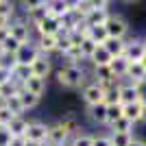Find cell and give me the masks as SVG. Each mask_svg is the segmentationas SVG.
I'll use <instances>...</instances> for the list:
<instances>
[{
	"mask_svg": "<svg viewBox=\"0 0 146 146\" xmlns=\"http://www.w3.org/2000/svg\"><path fill=\"white\" fill-rule=\"evenodd\" d=\"M46 9H48L50 15L63 18L66 13L72 11V5H70V0H46Z\"/></svg>",
	"mask_w": 146,
	"mask_h": 146,
	"instance_id": "cell-17",
	"label": "cell"
},
{
	"mask_svg": "<svg viewBox=\"0 0 146 146\" xmlns=\"http://www.w3.org/2000/svg\"><path fill=\"white\" fill-rule=\"evenodd\" d=\"M107 131H116V133H135V124H133V122H129L127 118L122 116V118H118L113 124H109Z\"/></svg>",
	"mask_w": 146,
	"mask_h": 146,
	"instance_id": "cell-26",
	"label": "cell"
},
{
	"mask_svg": "<svg viewBox=\"0 0 146 146\" xmlns=\"http://www.w3.org/2000/svg\"><path fill=\"white\" fill-rule=\"evenodd\" d=\"M22 87H24L26 92H31V94L44 98V96H46V90H48V81L39 79V76H29V79L22 83Z\"/></svg>",
	"mask_w": 146,
	"mask_h": 146,
	"instance_id": "cell-14",
	"label": "cell"
},
{
	"mask_svg": "<svg viewBox=\"0 0 146 146\" xmlns=\"http://www.w3.org/2000/svg\"><path fill=\"white\" fill-rule=\"evenodd\" d=\"M122 116L129 122H133L135 127L142 124V103H131V105H122Z\"/></svg>",
	"mask_w": 146,
	"mask_h": 146,
	"instance_id": "cell-20",
	"label": "cell"
},
{
	"mask_svg": "<svg viewBox=\"0 0 146 146\" xmlns=\"http://www.w3.org/2000/svg\"><path fill=\"white\" fill-rule=\"evenodd\" d=\"M98 46H100V44H96L94 42V39H90V37H85V39H83V42L79 44V48H81V55H83V59H90L92 55H94V52H96V48Z\"/></svg>",
	"mask_w": 146,
	"mask_h": 146,
	"instance_id": "cell-32",
	"label": "cell"
},
{
	"mask_svg": "<svg viewBox=\"0 0 146 146\" xmlns=\"http://www.w3.org/2000/svg\"><path fill=\"white\" fill-rule=\"evenodd\" d=\"M5 105L11 109L13 116H26V111H24V107H22V103H20V96H18V94H15V96H11V98H7Z\"/></svg>",
	"mask_w": 146,
	"mask_h": 146,
	"instance_id": "cell-34",
	"label": "cell"
},
{
	"mask_svg": "<svg viewBox=\"0 0 146 146\" xmlns=\"http://www.w3.org/2000/svg\"><path fill=\"white\" fill-rule=\"evenodd\" d=\"M44 146H61V144H44Z\"/></svg>",
	"mask_w": 146,
	"mask_h": 146,
	"instance_id": "cell-49",
	"label": "cell"
},
{
	"mask_svg": "<svg viewBox=\"0 0 146 146\" xmlns=\"http://www.w3.org/2000/svg\"><path fill=\"white\" fill-rule=\"evenodd\" d=\"M11 140H13L11 131H9L7 127H0V146H9V144H11Z\"/></svg>",
	"mask_w": 146,
	"mask_h": 146,
	"instance_id": "cell-41",
	"label": "cell"
},
{
	"mask_svg": "<svg viewBox=\"0 0 146 146\" xmlns=\"http://www.w3.org/2000/svg\"><path fill=\"white\" fill-rule=\"evenodd\" d=\"M79 92H81V103H83V107L98 105V103H103V98H105V90L98 85L96 81H92V79L87 81Z\"/></svg>",
	"mask_w": 146,
	"mask_h": 146,
	"instance_id": "cell-3",
	"label": "cell"
},
{
	"mask_svg": "<svg viewBox=\"0 0 146 146\" xmlns=\"http://www.w3.org/2000/svg\"><path fill=\"white\" fill-rule=\"evenodd\" d=\"M39 55H42V52L37 50L35 42H26V44H22V46L18 48V52H15V63L31 66V63H33V61H35Z\"/></svg>",
	"mask_w": 146,
	"mask_h": 146,
	"instance_id": "cell-10",
	"label": "cell"
},
{
	"mask_svg": "<svg viewBox=\"0 0 146 146\" xmlns=\"http://www.w3.org/2000/svg\"><path fill=\"white\" fill-rule=\"evenodd\" d=\"M24 146H44V144H39V142H31V140H24Z\"/></svg>",
	"mask_w": 146,
	"mask_h": 146,
	"instance_id": "cell-45",
	"label": "cell"
},
{
	"mask_svg": "<svg viewBox=\"0 0 146 146\" xmlns=\"http://www.w3.org/2000/svg\"><path fill=\"white\" fill-rule=\"evenodd\" d=\"M18 96H20V103H22V107H24L26 113H29V111H33V109H37V107H39V103H42V98L35 96V94H31V92H26L24 87L18 92Z\"/></svg>",
	"mask_w": 146,
	"mask_h": 146,
	"instance_id": "cell-22",
	"label": "cell"
},
{
	"mask_svg": "<svg viewBox=\"0 0 146 146\" xmlns=\"http://www.w3.org/2000/svg\"><path fill=\"white\" fill-rule=\"evenodd\" d=\"M109 68H111V72L116 74V79L122 81V79H124V74H127L129 61L124 59V57H113V59L109 61Z\"/></svg>",
	"mask_w": 146,
	"mask_h": 146,
	"instance_id": "cell-24",
	"label": "cell"
},
{
	"mask_svg": "<svg viewBox=\"0 0 146 146\" xmlns=\"http://www.w3.org/2000/svg\"><path fill=\"white\" fill-rule=\"evenodd\" d=\"M0 68L13 70V68H15V55H11V52H5V50H0Z\"/></svg>",
	"mask_w": 146,
	"mask_h": 146,
	"instance_id": "cell-38",
	"label": "cell"
},
{
	"mask_svg": "<svg viewBox=\"0 0 146 146\" xmlns=\"http://www.w3.org/2000/svg\"><path fill=\"white\" fill-rule=\"evenodd\" d=\"M87 37L90 39H94L96 44H105V39H107V29H105V24L100 26H87Z\"/></svg>",
	"mask_w": 146,
	"mask_h": 146,
	"instance_id": "cell-31",
	"label": "cell"
},
{
	"mask_svg": "<svg viewBox=\"0 0 146 146\" xmlns=\"http://www.w3.org/2000/svg\"><path fill=\"white\" fill-rule=\"evenodd\" d=\"M7 81H11V70L0 68V85H2V83H7Z\"/></svg>",
	"mask_w": 146,
	"mask_h": 146,
	"instance_id": "cell-42",
	"label": "cell"
},
{
	"mask_svg": "<svg viewBox=\"0 0 146 146\" xmlns=\"http://www.w3.org/2000/svg\"><path fill=\"white\" fill-rule=\"evenodd\" d=\"M79 2H83V0H79Z\"/></svg>",
	"mask_w": 146,
	"mask_h": 146,
	"instance_id": "cell-51",
	"label": "cell"
},
{
	"mask_svg": "<svg viewBox=\"0 0 146 146\" xmlns=\"http://www.w3.org/2000/svg\"><path fill=\"white\" fill-rule=\"evenodd\" d=\"M129 146H146V140H144V137L133 135V140H131V144H129Z\"/></svg>",
	"mask_w": 146,
	"mask_h": 146,
	"instance_id": "cell-43",
	"label": "cell"
},
{
	"mask_svg": "<svg viewBox=\"0 0 146 146\" xmlns=\"http://www.w3.org/2000/svg\"><path fill=\"white\" fill-rule=\"evenodd\" d=\"M103 103H105V105H118V103H120V83L105 87V98H103Z\"/></svg>",
	"mask_w": 146,
	"mask_h": 146,
	"instance_id": "cell-30",
	"label": "cell"
},
{
	"mask_svg": "<svg viewBox=\"0 0 146 146\" xmlns=\"http://www.w3.org/2000/svg\"><path fill=\"white\" fill-rule=\"evenodd\" d=\"M131 103H140V92L133 83L122 79L120 81V105H131Z\"/></svg>",
	"mask_w": 146,
	"mask_h": 146,
	"instance_id": "cell-13",
	"label": "cell"
},
{
	"mask_svg": "<svg viewBox=\"0 0 146 146\" xmlns=\"http://www.w3.org/2000/svg\"><path fill=\"white\" fill-rule=\"evenodd\" d=\"M18 2L15 0H0V15L2 18H9V20H13L15 15H18Z\"/></svg>",
	"mask_w": 146,
	"mask_h": 146,
	"instance_id": "cell-27",
	"label": "cell"
},
{
	"mask_svg": "<svg viewBox=\"0 0 146 146\" xmlns=\"http://www.w3.org/2000/svg\"><path fill=\"white\" fill-rule=\"evenodd\" d=\"M7 129L11 131L13 137H24L26 129H29V118L26 116H13V120L7 124Z\"/></svg>",
	"mask_w": 146,
	"mask_h": 146,
	"instance_id": "cell-21",
	"label": "cell"
},
{
	"mask_svg": "<svg viewBox=\"0 0 146 146\" xmlns=\"http://www.w3.org/2000/svg\"><path fill=\"white\" fill-rule=\"evenodd\" d=\"M105 29H107V35L109 37L127 39V35H129V22H127L124 15H120V13H109V18L105 22Z\"/></svg>",
	"mask_w": 146,
	"mask_h": 146,
	"instance_id": "cell-4",
	"label": "cell"
},
{
	"mask_svg": "<svg viewBox=\"0 0 146 146\" xmlns=\"http://www.w3.org/2000/svg\"><path fill=\"white\" fill-rule=\"evenodd\" d=\"M103 46H105V50H107L111 57H124L127 39H120V37H107Z\"/></svg>",
	"mask_w": 146,
	"mask_h": 146,
	"instance_id": "cell-18",
	"label": "cell"
},
{
	"mask_svg": "<svg viewBox=\"0 0 146 146\" xmlns=\"http://www.w3.org/2000/svg\"><path fill=\"white\" fill-rule=\"evenodd\" d=\"M11 24V20L9 18H2V15H0V29H5V26H9Z\"/></svg>",
	"mask_w": 146,
	"mask_h": 146,
	"instance_id": "cell-44",
	"label": "cell"
},
{
	"mask_svg": "<svg viewBox=\"0 0 146 146\" xmlns=\"http://www.w3.org/2000/svg\"><path fill=\"white\" fill-rule=\"evenodd\" d=\"M146 79V70L144 66H142L140 61H131L127 68V74H124V81H129V83H140V81Z\"/></svg>",
	"mask_w": 146,
	"mask_h": 146,
	"instance_id": "cell-19",
	"label": "cell"
},
{
	"mask_svg": "<svg viewBox=\"0 0 146 146\" xmlns=\"http://www.w3.org/2000/svg\"><path fill=\"white\" fill-rule=\"evenodd\" d=\"M146 55V44L140 37H131L127 39V48H124V59L131 63V61H140Z\"/></svg>",
	"mask_w": 146,
	"mask_h": 146,
	"instance_id": "cell-7",
	"label": "cell"
},
{
	"mask_svg": "<svg viewBox=\"0 0 146 146\" xmlns=\"http://www.w3.org/2000/svg\"><path fill=\"white\" fill-rule=\"evenodd\" d=\"M144 44H146V37H144Z\"/></svg>",
	"mask_w": 146,
	"mask_h": 146,
	"instance_id": "cell-50",
	"label": "cell"
},
{
	"mask_svg": "<svg viewBox=\"0 0 146 146\" xmlns=\"http://www.w3.org/2000/svg\"><path fill=\"white\" fill-rule=\"evenodd\" d=\"M42 5H46V0H18V7L22 11H31V9H37Z\"/></svg>",
	"mask_w": 146,
	"mask_h": 146,
	"instance_id": "cell-40",
	"label": "cell"
},
{
	"mask_svg": "<svg viewBox=\"0 0 146 146\" xmlns=\"http://www.w3.org/2000/svg\"><path fill=\"white\" fill-rule=\"evenodd\" d=\"M111 59H113V57H111L109 52L105 50V46L100 44V46L96 48V52H94V55H92L87 61H90V66H109Z\"/></svg>",
	"mask_w": 146,
	"mask_h": 146,
	"instance_id": "cell-23",
	"label": "cell"
},
{
	"mask_svg": "<svg viewBox=\"0 0 146 146\" xmlns=\"http://www.w3.org/2000/svg\"><path fill=\"white\" fill-rule=\"evenodd\" d=\"M109 13H111L109 9H92V11H87L83 15V24L85 26H100L107 22Z\"/></svg>",
	"mask_w": 146,
	"mask_h": 146,
	"instance_id": "cell-16",
	"label": "cell"
},
{
	"mask_svg": "<svg viewBox=\"0 0 146 146\" xmlns=\"http://www.w3.org/2000/svg\"><path fill=\"white\" fill-rule=\"evenodd\" d=\"M122 2H127V5H133V2H140V0H122Z\"/></svg>",
	"mask_w": 146,
	"mask_h": 146,
	"instance_id": "cell-48",
	"label": "cell"
},
{
	"mask_svg": "<svg viewBox=\"0 0 146 146\" xmlns=\"http://www.w3.org/2000/svg\"><path fill=\"white\" fill-rule=\"evenodd\" d=\"M92 146H111L109 131H96V133H94V140H92Z\"/></svg>",
	"mask_w": 146,
	"mask_h": 146,
	"instance_id": "cell-37",
	"label": "cell"
},
{
	"mask_svg": "<svg viewBox=\"0 0 146 146\" xmlns=\"http://www.w3.org/2000/svg\"><path fill=\"white\" fill-rule=\"evenodd\" d=\"M68 142H70V135H68V131L59 124V120H57V122H50V124H48V140H46V144L68 146Z\"/></svg>",
	"mask_w": 146,
	"mask_h": 146,
	"instance_id": "cell-11",
	"label": "cell"
},
{
	"mask_svg": "<svg viewBox=\"0 0 146 146\" xmlns=\"http://www.w3.org/2000/svg\"><path fill=\"white\" fill-rule=\"evenodd\" d=\"M33 31H35V35H57L61 31V18L48 15V18H44Z\"/></svg>",
	"mask_w": 146,
	"mask_h": 146,
	"instance_id": "cell-12",
	"label": "cell"
},
{
	"mask_svg": "<svg viewBox=\"0 0 146 146\" xmlns=\"http://www.w3.org/2000/svg\"><path fill=\"white\" fill-rule=\"evenodd\" d=\"M35 46L42 55H57V44H59V35H35Z\"/></svg>",
	"mask_w": 146,
	"mask_h": 146,
	"instance_id": "cell-9",
	"label": "cell"
},
{
	"mask_svg": "<svg viewBox=\"0 0 146 146\" xmlns=\"http://www.w3.org/2000/svg\"><path fill=\"white\" fill-rule=\"evenodd\" d=\"M22 46V44L15 39V37H11V35H7L2 42H0V50H5V52H11V55H15L18 52V48Z\"/></svg>",
	"mask_w": 146,
	"mask_h": 146,
	"instance_id": "cell-35",
	"label": "cell"
},
{
	"mask_svg": "<svg viewBox=\"0 0 146 146\" xmlns=\"http://www.w3.org/2000/svg\"><path fill=\"white\" fill-rule=\"evenodd\" d=\"M9 35L15 37L20 44H26V42H33L35 39V31L33 26L24 20V15H15L9 24Z\"/></svg>",
	"mask_w": 146,
	"mask_h": 146,
	"instance_id": "cell-2",
	"label": "cell"
},
{
	"mask_svg": "<svg viewBox=\"0 0 146 146\" xmlns=\"http://www.w3.org/2000/svg\"><path fill=\"white\" fill-rule=\"evenodd\" d=\"M142 124H146V105H142Z\"/></svg>",
	"mask_w": 146,
	"mask_h": 146,
	"instance_id": "cell-46",
	"label": "cell"
},
{
	"mask_svg": "<svg viewBox=\"0 0 146 146\" xmlns=\"http://www.w3.org/2000/svg\"><path fill=\"white\" fill-rule=\"evenodd\" d=\"M59 124L68 131L70 137H74V135L81 133V131H85V129H83V122H81V118L76 116V113H66V116L59 120Z\"/></svg>",
	"mask_w": 146,
	"mask_h": 146,
	"instance_id": "cell-15",
	"label": "cell"
},
{
	"mask_svg": "<svg viewBox=\"0 0 146 146\" xmlns=\"http://www.w3.org/2000/svg\"><path fill=\"white\" fill-rule=\"evenodd\" d=\"M118 118H122V105H107V127L109 129V124H113V122L118 120Z\"/></svg>",
	"mask_w": 146,
	"mask_h": 146,
	"instance_id": "cell-36",
	"label": "cell"
},
{
	"mask_svg": "<svg viewBox=\"0 0 146 146\" xmlns=\"http://www.w3.org/2000/svg\"><path fill=\"white\" fill-rule=\"evenodd\" d=\"M140 63H142V66H144V70H146V55H144V57H142V59H140Z\"/></svg>",
	"mask_w": 146,
	"mask_h": 146,
	"instance_id": "cell-47",
	"label": "cell"
},
{
	"mask_svg": "<svg viewBox=\"0 0 146 146\" xmlns=\"http://www.w3.org/2000/svg\"><path fill=\"white\" fill-rule=\"evenodd\" d=\"M29 76H33L31 72V66H24V63H15V68L11 70V79L18 81V83H24Z\"/></svg>",
	"mask_w": 146,
	"mask_h": 146,
	"instance_id": "cell-28",
	"label": "cell"
},
{
	"mask_svg": "<svg viewBox=\"0 0 146 146\" xmlns=\"http://www.w3.org/2000/svg\"><path fill=\"white\" fill-rule=\"evenodd\" d=\"M24 140L46 144V140H48V122L31 120V118H29V129H26V133H24Z\"/></svg>",
	"mask_w": 146,
	"mask_h": 146,
	"instance_id": "cell-6",
	"label": "cell"
},
{
	"mask_svg": "<svg viewBox=\"0 0 146 146\" xmlns=\"http://www.w3.org/2000/svg\"><path fill=\"white\" fill-rule=\"evenodd\" d=\"M109 135H111V146H129L135 133H116V131H109Z\"/></svg>",
	"mask_w": 146,
	"mask_h": 146,
	"instance_id": "cell-33",
	"label": "cell"
},
{
	"mask_svg": "<svg viewBox=\"0 0 146 146\" xmlns=\"http://www.w3.org/2000/svg\"><path fill=\"white\" fill-rule=\"evenodd\" d=\"M83 116L90 122L92 127L96 129H105L107 127V105L98 103V105H90V107H83Z\"/></svg>",
	"mask_w": 146,
	"mask_h": 146,
	"instance_id": "cell-5",
	"label": "cell"
},
{
	"mask_svg": "<svg viewBox=\"0 0 146 146\" xmlns=\"http://www.w3.org/2000/svg\"><path fill=\"white\" fill-rule=\"evenodd\" d=\"M20 90H22V83H18V81H13V79L2 83V85H0V100H7V98L15 96Z\"/></svg>",
	"mask_w": 146,
	"mask_h": 146,
	"instance_id": "cell-25",
	"label": "cell"
},
{
	"mask_svg": "<svg viewBox=\"0 0 146 146\" xmlns=\"http://www.w3.org/2000/svg\"><path fill=\"white\" fill-rule=\"evenodd\" d=\"M92 140H94V133L92 131H81L74 137H70L68 146H92Z\"/></svg>",
	"mask_w": 146,
	"mask_h": 146,
	"instance_id": "cell-29",
	"label": "cell"
},
{
	"mask_svg": "<svg viewBox=\"0 0 146 146\" xmlns=\"http://www.w3.org/2000/svg\"><path fill=\"white\" fill-rule=\"evenodd\" d=\"M31 72H33V76H39V79L48 81V76L52 74V57L39 55L33 63H31Z\"/></svg>",
	"mask_w": 146,
	"mask_h": 146,
	"instance_id": "cell-8",
	"label": "cell"
},
{
	"mask_svg": "<svg viewBox=\"0 0 146 146\" xmlns=\"http://www.w3.org/2000/svg\"><path fill=\"white\" fill-rule=\"evenodd\" d=\"M13 120V113H11V109L5 105V100H0V127H7L9 122Z\"/></svg>",
	"mask_w": 146,
	"mask_h": 146,
	"instance_id": "cell-39",
	"label": "cell"
},
{
	"mask_svg": "<svg viewBox=\"0 0 146 146\" xmlns=\"http://www.w3.org/2000/svg\"><path fill=\"white\" fill-rule=\"evenodd\" d=\"M90 72H92L90 61H81V63H61V66L55 70V79H57V85L63 87V90H81V87L92 79Z\"/></svg>",
	"mask_w": 146,
	"mask_h": 146,
	"instance_id": "cell-1",
	"label": "cell"
}]
</instances>
